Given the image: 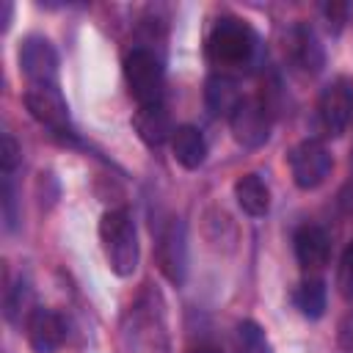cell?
Returning a JSON list of instances; mask_svg holds the SVG:
<instances>
[{
  "mask_svg": "<svg viewBox=\"0 0 353 353\" xmlns=\"http://www.w3.org/2000/svg\"><path fill=\"white\" fill-rule=\"evenodd\" d=\"M204 55L221 74L251 72L262 61V39L259 33L240 17L223 14L218 17L204 39Z\"/></svg>",
  "mask_w": 353,
  "mask_h": 353,
  "instance_id": "obj_1",
  "label": "cell"
},
{
  "mask_svg": "<svg viewBox=\"0 0 353 353\" xmlns=\"http://www.w3.org/2000/svg\"><path fill=\"white\" fill-rule=\"evenodd\" d=\"M99 243H102L105 259L116 276L127 279L138 270V262H141L138 229H135L132 215L124 207L108 210L99 218Z\"/></svg>",
  "mask_w": 353,
  "mask_h": 353,
  "instance_id": "obj_2",
  "label": "cell"
},
{
  "mask_svg": "<svg viewBox=\"0 0 353 353\" xmlns=\"http://www.w3.org/2000/svg\"><path fill=\"white\" fill-rule=\"evenodd\" d=\"M130 334L141 353H168V325H165V303L160 292L146 284V290L135 298L130 309Z\"/></svg>",
  "mask_w": 353,
  "mask_h": 353,
  "instance_id": "obj_3",
  "label": "cell"
},
{
  "mask_svg": "<svg viewBox=\"0 0 353 353\" xmlns=\"http://www.w3.org/2000/svg\"><path fill=\"white\" fill-rule=\"evenodd\" d=\"M124 80L130 97L141 105H157L165 94V66L163 58L149 47H132L124 58Z\"/></svg>",
  "mask_w": 353,
  "mask_h": 353,
  "instance_id": "obj_4",
  "label": "cell"
},
{
  "mask_svg": "<svg viewBox=\"0 0 353 353\" xmlns=\"http://www.w3.org/2000/svg\"><path fill=\"white\" fill-rule=\"evenodd\" d=\"M287 163H290V174H292V182L301 188V190H314L320 188L331 168H334V157L331 152L325 149L323 141L317 138H306L301 143H295L287 154Z\"/></svg>",
  "mask_w": 353,
  "mask_h": 353,
  "instance_id": "obj_5",
  "label": "cell"
},
{
  "mask_svg": "<svg viewBox=\"0 0 353 353\" xmlns=\"http://www.w3.org/2000/svg\"><path fill=\"white\" fill-rule=\"evenodd\" d=\"M22 102H25L28 113L41 127H47L52 135H63V138L74 135L72 119H69V105L58 85H28Z\"/></svg>",
  "mask_w": 353,
  "mask_h": 353,
  "instance_id": "obj_6",
  "label": "cell"
},
{
  "mask_svg": "<svg viewBox=\"0 0 353 353\" xmlns=\"http://www.w3.org/2000/svg\"><path fill=\"white\" fill-rule=\"evenodd\" d=\"M229 127H232V135L240 146L259 149L270 141L273 116L259 97H243V102L237 105V110L229 119Z\"/></svg>",
  "mask_w": 353,
  "mask_h": 353,
  "instance_id": "obj_7",
  "label": "cell"
},
{
  "mask_svg": "<svg viewBox=\"0 0 353 353\" xmlns=\"http://www.w3.org/2000/svg\"><path fill=\"white\" fill-rule=\"evenodd\" d=\"M353 119V80L336 77L331 80L317 99V121L325 135H342Z\"/></svg>",
  "mask_w": 353,
  "mask_h": 353,
  "instance_id": "obj_8",
  "label": "cell"
},
{
  "mask_svg": "<svg viewBox=\"0 0 353 353\" xmlns=\"http://www.w3.org/2000/svg\"><path fill=\"white\" fill-rule=\"evenodd\" d=\"M19 72L30 85H58V52L44 36H25L19 41Z\"/></svg>",
  "mask_w": 353,
  "mask_h": 353,
  "instance_id": "obj_9",
  "label": "cell"
},
{
  "mask_svg": "<svg viewBox=\"0 0 353 353\" xmlns=\"http://www.w3.org/2000/svg\"><path fill=\"white\" fill-rule=\"evenodd\" d=\"M157 262L171 284H185L188 276V234L182 218H168L157 232Z\"/></svg>",
  "mask_w": 353,
  "mask_h": 353,
  "instance_id": "obj_10",
  "label": "cell"
},
{
  "mask_svg": "<svg viewBox=\"0 0 353 353\" xmlns=\"http://www.w3.org/2000/svg\"><path fill=\"white\" fill-rule=\"evenodd\" d=\"M25 331L33 353H55L66 342V320L50 306H36L25 320Z\"/></svg>",
  "mask_w": 353,
  "mask_h": 353,
  "instance_id": "obj_11",
  "label": "cell"
},
{
  "mask_svg": "<svg viewBox=\"0 0 353 353\" xmlns=\"http://www.w3.org/2000/svg\"><path fill=\"white\" fill-rule=\"evenodd\" d=\"M284 52L295 63V69H301L306 74H317L325 66V50L320 44L317 33L306 22L290 25V30L284 36Z\"/></svg>",
  "mask_w": 353,
  "mask_h": 353,
  "instance_id": "obj_12",
  "label": "cell"
},
{
  "mask_svg": "<svg viewBox=\"0 0 353 353\" xmlns=\"http://www.w3.org/2000/svg\"><path fill=\"white\" fill-rule=\"evenodd\" d=\"M292 248H295V259H298V265L303 268L306 276H317L328 265L331 240H328V232L317 223L298 226L295 237H292Z\"/></svg>",
  "mask_w": 353,
  "mask_h": 353,
  "instance_id": "obj_13",
  "label": "cell"
},
{
  "mask_svg": "<svg viewBox=\"0 0 353 353\" xmlns=\"http://www.w3.org/2000/svg\"><path fill=\"white\" fill-rule=\"evenodd\" d=\"M243 102L240 85L232 74H221V72H210L204 80V108L212 119H232V113L237 110V105Z\"/></svg>",
  "mask_w": 353,
  "mask_h": 353,
  "instance_id": "obj_14",
  "label": "cell"
},
{
  "mask_svg": "<svg viewBox=\"0 0 353 353\" xmlns=\"http://www.w3.org/2000/svg\"><path fill=\"white\" fill-rule=\"evenodd\" d=\"M132 127H135V132H138V138L146 143V146H163L165 141H171V135H174V124H171V116H168V110H165V105L163 102H157V105H141L138 110H135V116H132Z\"/></svg>",
  "mask_w": 353,
  "mask_h": 353,
  "instance_id": "obj_15",
  "label": "cell"
},
{
  "mask_svg": "<svg viewBox=\"0 0 353 353\" xmlns=\"http://www.w3.org/2000/svg\"><path fill=\"white\" fill-rule=\"evenodd\" d=\"M171 152H174V160L188 168V171H196L204 165L207 160V141L201 135L199 127L193 124H179L171 135Z\"/></svg>",
  "mask_w": 353,
  "mask_h": 353,
  "instance_id": "obj_16",
  "label": "cell"
},
{
  "mask_svg": "<svg viewBox=\"0 0 353 353\" xmlns=\"http://www.w3.org/2000/svg\"><path fill=\"white\" fill-rule=\"evenodd\" d=\"M234 199H237L240 210L251 218H262L270 210V188L265 185V179L259 174H243L234 182Z\"/></svg>",
  "mask_w": 353,
  "mask_h": 353,
  "instance_id": "obj_17",
  "label": "cell"
},
{
  "mask_svg": "<svg viewBox=\"0 0 353 353\" xmlns=\"http://www.w3.org/2000/svg\"><path fill=\"white\" fill-rule=\"evenodd\" d=\"M292 301L298 306V312L309 320H320L325 314V303H328V292H325V281L320 276H303V281L295 287Z\"/></svg>",
  "mask_w": 353,
  "mask_h": 353,
  "instance_id": "obj_18",
  "label": "cell"
},
{
  "mask_svg": "<svg viewBox=\"0 0 353 353\" xmlns=\"http://www.w3.org/2000/svg\"><path fill=\"white\" fill-rule=\"evenodd\" d=\"M33 292H30V284L19 276L8 290H6V320L8 323H22V317L28 320V314L33 312Z\"/></svg>",
  "mask_w": 353,
  "mask_h": 353,
  "instance_id": "obj_19",
  "label": "cell"
},
{
  "mask_svg": "<svg viewBox=\"0 0 353 353\" xmlns=\"http://www.w3.org/2000/svg\"><path fill=\"white\" fill-rule=\"evenodd\" d=\"M234 342H237V353H273V345H270L268 334L254 320H240L237 323Z\"/></svg>",
  "mask_w": 353,
  "mask_h": 353,
  "instance_id": "obj_20",
  "label": "cell"
},
{
  "mask_svg": "<svg viewBox=\"0 0 353 353\" xmlns=\"http://www.w3.org/2000/svg\"><path fill=\"white\" fill-rule=\"evenodd\" d=\"M3 221H6V232H14L19 226L17 190H14V179L11 176H3Z\"/></svg>",
  "mask_w": 353,
  "mask_h": 353,
  "instance_id": "obj_21",
  "label": "cell"
},
{
  "mask_svg": "<svg viewBox=\"0 0 353 353\" xmlns=\"http://www.w3.org/2000/svg\"><path fill=\"white\" fill-rule=\"evenodd\" d=\"M22 160V149L19 143L14 141L11 132L3 135V149H0V165H3V176H14V168L19 165Z\"/></svg>",
  "mask_w": 353,
  "mask_h": 353,
  "instance_id": "obj_22",
  "label": "cell"
},
{
  "mask_svg": "<svg viewBox=\"0 0 353 353\" xmlns=\"http://www.w3.org/2000/svg\"><path fill=\"white\" fill-rule=\"evenodd\" d=\"M336 284H339V292H342L345 298H353V240H350V243H347V248L342 251Z\"/></svg>",
  "mask_w": 353,
  "mask_h": 353,
  "instance_id": "obj_23",
  "label": "cell"
},
{
  "mask_svg": "<svg viewBox=\"0 0 353 353\" xmlns=\"http://www.w3.org/2000/svg\"><path fill=\"white\" fill-rule=\"evenodd\" d=\"M323 14H325L328 25L334 22V30H339L342 22H345V17H347V6L345 3H328V6H323Z\"/></svg>",
  "mask_w": 353,
  "mask_h": 353,
  "instance_id": "obj_24",
  "label": "cell"
},
{
  "mask_svg": "<svg viewBox=\"0 0 353 353\" xmlns=\"http://www.w3.org/2000/svg\"><path fill=\"white\" fill-rule=\"evenodd\" d=\"M339 345L353 353V312H350V314L342 320V325H339Z\"/></svg>",
  "mask_w": 353,
  "mask_h": 353,
  "instance_id": "obj_25",
  "label": "cell"
},
{
  "mask_svg": "<svg viewBox=\"0 0 353 353\" xmlns=\"http://www.w3.org/2000/svg\"><path fill=\"white\" fill-rule=\"evenodd\" d=\"M339 204H342V210L347 212V215H353V174H350V179L342 185V190H339Z\"/></svg>",
  "mask_w": 353,
  "mask_h": 353,
  "instance_id": "obj_26",
  "label": "cell"
},
{
  "mask_svg": "<svg viewBox=\"0 0 353 353\" xmlns=\"http://www.w3.org/2000/svg\"><path fill=\"white\" fill-rule=\"evenodd\" d=\"M11 14H14V3H3V30H8V25H11Z\"/></svg>",
  "mask_w": 353,
  "mask_h": 353,
  "instance_id": "obj_27",
  "label": "cell"
},
{
  "mask_svg": "<svg viewBox=\"0 0 353 353\" xmlns=\"http://www.w3.org/2000/svg\"><path fill=\"white\" fill-rule=\"evenodd\" d=\"M190 353H223V350H221L218 345H212V342H201V345H199V347H193Z\"/></svg>",
  "mask_w": 353,
  "mask_h": 353,
  "instance_id": "obj_28",
  "label": "cell"
}]
</instances>
